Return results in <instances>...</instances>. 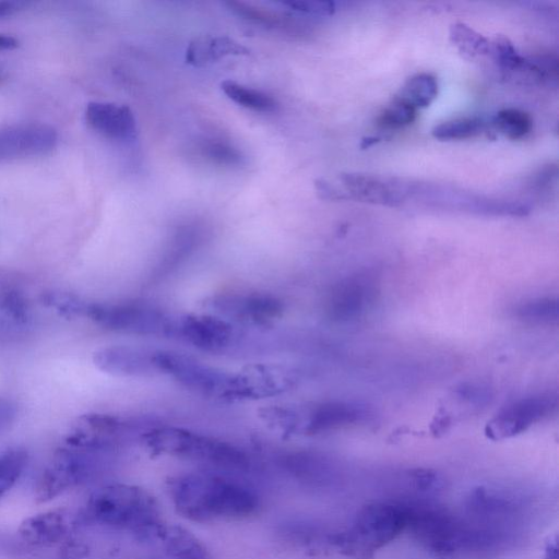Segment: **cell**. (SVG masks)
<instances>
[{"label":"cell","mask_w":559,"mask_h":559,"mask_svg":"<svg viewBox=\"0 0 559 559\" xmlns=\"http://www.w3.org/2000/svg\"><path fill=\"white\" fill-rule=\"evenodd\" d=\"M374 280L367 274H355L337 282L329 294L326 312L331 320L347 322L358 318L372 302Z\"/></svg>","instance_id":"4fadbf2b"},{"label":"cell","mask_w":559,"mask_h":559,"mask_svg":"<svg viewBox=\"0 0 559 559\" xmlns=\"http://www.w3.org/2000/svg\"><path fill=\"white\" fill-rule=\"evenodd\" d=\"M15 416L14 405L8 401L0 399V431L8 427Z\"/></svg>","instance_id":"e575fe53"},{"label":"cell","mask_w":559,"mask_h":559,"mask_svg":"<svg viewBox=\"0 0 559 559\" xmlns=\"http://www.w3.org/2000/svg\"><path fill=\"white\" fill-rule=\"evenodd\" d=\"M28 302L19 289L7 287L0 290V317L15 324H26L29 320Z\"/></svg>","instance_id":"484cf974"},{"label":"cell","mask_w":559,"mask_h":559,"mask_svg":"<svg viewBox=\"0 0 559 559\" xmlns=\"http://www.w3.org/2000/svg\"><path fill=\"white\" fill-rule=\"evenodd\" d=\"M179 511L193 520L240 518L254 512L255 495L242 485L213 475H188L174 488Z\"/></svg>","instance_id":"6da1fadb"},{"label":"cell","mask_w":559,"mask_h":559,"mask_svg":"<svg viewBox=\"0 0 559 559\" xmlns=\"http://www.w3.org/2000/svg\"><path fill=\"white\" fill-rule=\"evenodd\" d=\"M85 120L100 135L119 142H129L136 136V121L127 105L108 102H92L86 106Z\"/></svg>","instance_id":"2e32d148"},{"label":"cell","mask_w":559,"mask_h":559,"mask_svg":"<svg viewBox=\"0 0 559 559\" xmlns=\"http://www.w3.org/2000/svg\"><path fill=\"white\" fill-rule=\"evenodd\" d=\"M407 525V504L374 501L361 507L350 525L333 536V543L347 557L371 559L395 539Z\"/></svg>","instance_id":"7a4b0ae2"},{"label":"cell","mask_w":559,"mask_h":559,"mask_svg":"<svg viewBox=\"0 0 559 559\" xmlns=\"http://www.w3.org/2000/svg\"><path fill=\"white\" fill-rule=\"evenodd\" d=\"M493 124L507 138L519 140L530 133L533 121L531 116L523 110L506 108L496 115Z\"/></svg>","instance_id":"cb8c5ba5"},{"label":"cell","mask_w":559,"mask_h":559,"mask_svg":"<svg viewBox=\"0 0 559 559\" xmlns=\"http://www.w3.org/2000/svg\"><path fill=\"white\" fill-rule=\"evenodd\" d=\"M94 449L67 443L43 471L36 485L38 501H49L83 481L93 465Z\"/></svg>","instance_id":"9c48e42d"},{"label":"cell","mask_w":559,"mask_h":559,"mask_svg":"<svg viewBox=\"0 0 559 559\" xmlns=\"http://www.w3.org/2000/svg\"><path fill=\"white\" fill-rule=\"evenodd\" d=\"M221 88L229 99L248 109L272 112L278 107L277 102L272 96L231 80L222 82Z\"/></svg>","instance_id":"ffe728a7"},{"label":"cell","mask_w":559,"mask_h":559,"mask_svg":"<svg viewBox=\"0 0 559 559\" xmlns=\"http://www.w3.org/2000/svg\"><path fill=\"white\" fill-rule=\"evenodd\" d=\"M230 321L217 314L188 313L173 317L169 337L181 340L199 349L216 352L235 338Z\"/></svg>","instance_id":"7c38bea8"},{"label":"cell","mask_w":559,"mask_h":559,"mask_svg":"<svg viewBox=\"0 0 559 559\" xmlns=\"http://www.w3.org/2000/svg\"><path fill=\"white\" fill-rule=\"evenodd\" d=\"M341 180L348 192L360 201L394 205L399 197L388 185L376 177L361 174H342Z\"/></svg>","instance_id":"d6986e66"},{"label":"cell","mask_w":559,"mask_h":559,"mask_svg":"<svg viewBox=\"0 0 559 559\" xmlns=\"http://www.w3.org/2000/svg\"><path fill=\"white\" fill-rule=\"evenodd\" d=\"M316 191L321 199L324 200H343L348 199L345 192L340 191L335 186L324 179L314 181Z\"/></svg>","instance_id":"836d02e7"},{"label":"cell","mask_w":559,"mask_h":559,"mask_svg":"<svg viewBox=\"0 0 559 559\" xmlns=\"http://www.w3.org/2000/svg\"><path fill=\"white\" fill-rule=\"evenodd\" d=\"M438 94V82L428 73H418L411 76L400 91L397 97L414 108L427 107Z\"/></svg>","instance_id":"7402d4cb"},{"label":"cell","mask_w":559,"mask_h":559,"mask_svg":"<svg viewBox=\"0 0 559 559\" xmlns=\"http://www.w3.org/2000/svg\"><path fill=\"white\" fill-rule=\"evenodd\" d=\"M556 408L557 397L551 394L523 397L506 406L492 417L485 427V433L491 440L518 436L550 416Z\"/></svg>","instance_id":"8fae6325"},{"label":"cell","mask_w":559,"mask_h":559,"mask_svg":"<svg viewBox=\"0 0 559 559\" xmlns=\"http://www.w3.org/2000/svg\"><path fill=\"white\" fill-rule=\"evenodd\" d=\"M169 549L181 559H206V554L195 538L178 530L169 535Z\"/></svg>","instance_id":"f546056e"},{"label":"cell","mask_w":559,"mask_h":559,"mask_svg":"<svg viewBox=\"0 0 559 559\" xmlns=\"http://www.w3.org/2000/svg\"><path fill=\"white\" fill-rule=\"evenodd\" d=\"M450 39L465 58H475L489 53L490 43L463 23H456L451 26Z\"/></svg>","instance_id":"603a6c76"},{"label":"cell","mask_w":559,"mask_h":559,"mask_svg":"<svg viewBox=\"0 0 559 559\" xmlns=\"http://www.w3.org/2000/svg\"><path fill=\"white\" fill-rule=\"evenodd\" d=\"M27 5L25 1H0V17L15 14Z\"/></svg>","instance_id":"d590c367"},{"label":"cell","mask_w":559,"mask_h":559,"mask_svg":"<svg viewBox=\"0 0 559 559\" xmlns=\"http://www.w3.org/2000/svg\"><path fill=\"white\" fill-rule=\"evenodd\" d=\"M17 46V40L8 34L0 33V51L11 50Z\"/></svg>","instance_id":"8d00e7d4"},{"label":"cell","mask_w":559,"mask_h":559,"mask_svg":"<svg viewBox=\"0 0 559 559\" xmlns=\"http://www.w3.org/2000/svg\"><path fill=\"white\" fill-rule=\"evenodd\" d=\"M483 122L476 118H455L437 124L432 135L439 140H463L478 135Z\"/></svg>","instance_id":"4316f807"},{"label":"cell","mask_w":559,"mask_h":559,"mask_svg":"<svg viewBox=\"0 0 559 559\" xmlns=\"http://www.w3.org/2000/svg\"><path fill=\"white\" fill-rule=\"evenodd\" d=\"M283 7L288 8L293 12L306 15H331L334 10V2L331 1H314V0H295L281 2Z\"/></svg>","instance_id":"4dcf8cb0"},{"label":"cell","mask_w":559,"mask_h":559,"mask_svg":"<svg viewBox=\"0 0 559 559\" xmlns=\"http://www.w3.org/2000/svg\"><path fill=\"white\" fill-rule=\"evenodd\" d=\"M95 366L117 377H147L157 374L154 348L112 345L99 348L93 355Z\"/></svg>","instance_id":"9a60e30c"},{"label":"cell","mask_w":559,"mask_h":559,"mask_svg":"<svg viewBox=\"0 0 559 559\" xmlns=\"http://www.w3.org/2000/svg\"><path fill=\"white\" fill-rule=\"evenodd\" d=\"M203 148L205 156L218 164L239 165L243 162V157L236 148L224 143L211 142Z\"/></svg>","instance_id":"1f68e13d"},{"label":"cell","mask_w":559,"mask_h":559,"mask_svg":"<svg viewBox=\"0 0 559 559\" xmlns=\"http://www.w3.org/2000/svg\"><path fill=\"white\" fill-rule=\"evenodd\" d=\"M464 506L468 519L520 528L527 501L523 496L507 489L478 486L468 492Z\"/></svg>","instance_id":"30bf717a"},{"label":"cell","mask_w":559,"mask_h":559,"mask_svg":"<svg viewBox=\"0 0 559 559\" xmlns=\"http://www.w3.org/2000/svg\"><path fill=\"white\" fill-rule=\"evenodd\" d=\"M298 382L295 369L281 364H251L229 372L222 401H255L277 396Z\"/></svg>","instance_id":"8992f818"},{"label":"cell","mask_w":559,"mask_h":559,"mask_svg":"<svg viewBox=\"0 0 559 559\" xmlns=\"http://www.w3.org/2000/svg\"><path fill=\"white\" fill-rule=\"evenodd\" d=\"M416 117V108L395 96L378 117L379 127L396 130L411 124Z\"/></svg>","instance_id":"83f0119b"},{"label":"cell","mask_w":559,"mask_h":559,"mask_svg":"<svg viewBox=\"0 0 559 559\" xmlns=\"http://www.w3.org/2000/svg\"><path fill=\"white\" fill-rule=\"evenodd\" d=\"M73 522L62 510H51L26 519L20 526L22 539L35 546H51L61 542Z\"/></svg>","instance_id":"e0dca14e"},{"label":"cell","mask_w":559,"mask_h":559,"mask_svg":"<svg viewBox=\"0 0 559 559\" xmlns=\"http://www.w3.org/2000/svg\"><path fill=\"white\" fill-rule=\"evenodd\" d=\"M413 488L421 492H436L442 487V479L435 471L417 468L408 472Z\"/></svg>","instance_id":"d6a6232c"},{"label":"cell","mask_w":559,"mask_h":559,"mask_svg":"<svg viewBox=\"0 0 559 559\" xmlns=\"http://www.w3.org/2000/svg\"><path fill=\"white\" fill-rule=\"evenodd\" d=\"M515 316L532 323H557L558 301L549 297L532 299L521 304L515 310Z\"/></svg>","instance_id":"d4e9b609"},{"label":"cell","mask_w":559,"mask_h":559,"mask_svg":"<svg viewBox=\"0 0 559 559\" xmlns=\"http://www.w3.org/2000/svg\"><path fill=\"white\" fill-rule=\"evenodd\" d=\"M56 130L43 123H20L0 130V163L50 152L57 144Z\"/></svg>","instance_id":"5bb4252c"},{"label":"cell","mask_w":559,"mask_h":559,"mask_svg":"<svg viewBox=\"0 0 559 559\" xmlns=\"http://www.w3.org/2000/svg\"><path fill=\"white\" fill-rule=\"evenodd\" d=\"M204 306L215 314L235 322L266 325L284 313L277 296L260 292H224L205 299Z\"/></svg>","instance_id":"ba28073f"},{"label":"cell","mask_w":559,"mask_h":559,"mask_svg":"<svg viewBox=\"0 0 559 559\" xmlns=\"http://www.w3.org/2000/svg\"><path fill=\"white\" fill-rule=\"evenodd\" d=\"M84 316L104 329L138 335L168 336L173 317L140 301L86 304Z\"/></svg>","instance_id":"5b68a950"},{"label":"cell","mask_w":559,"mask_h":559,"mask_svg":"<svg viewBox=\"0 0 559 559\" xmlns=\"http://www.w3.org/2000/svg\"><path fill=\"white\" fill-rule=\"evenodd\" d=\"M1 76H2V72H1V70H0V79H1Z\"/></svg>","instance_id":"f35d334b"},{"label":"cell","mask_w":559,"mask_h":559,"mask_svg":"<svg viewBox=\"0 0 559 559\" xmlns=\"http://www.w3.org/2000/svg\"><path fill=\"white\" fill-rule=\"evenodd\" d=\"M156 515L153 499L145 491L126 485H111L97 490L90 498L84 512L91 522L124 528L153 524Z\"/></svg>","instance_id":"3957f363"},{"label":"cell","mask_w":559,"mask_h":559,"mask_svg":"<svg viewBox=\"0 0 559 559\" xmlns=\"http://www.w3.org/2000/svg\"><path fill=\"white\" fill-rule=\"evenodd\" d=\"M250 50L228 36L200 35L186 49L185 60L197 68L205 67L227 56H249Z\"/></svg>","instance_id":"ac0fdd59"},{"label":"cell","mask_w":559,"mask_h":559,"mask_svg":"<svg viewBox=\"0 0 559 559\" xmlns=\"http://www.w3.org/2000/svg\"><path fill=\"white\" fill-rule=\"evenodd\" d=\"M154 364L157 374H165L195 393L222 400L229 372L170 349H154Z\"/></svg>","instance_id":"52a82bcc"},{"label":"cell","mask_w":559,"mask_h":559,"mask_svg":"<svg viewBox=\"0 0 559 559\" xmlns=\"http://www.w3.org/2000/svg\"><path fill=\"white\" fill-rule=\"evenodd\" d=\"M545 559H558V547H557L556 540H551L547 545L546 551H545Z\"/></svg>","instance_id":"74e56055"},{"label":"cell","mask_w":559,"mask_h":559,"mask_svg":"<svg viewBox=\"0 0 559 559\" xmlns=\"http://www.w3.org/2000/svg\"><path fill=\"white\" fill-rule=\"evenodd\" d=\"M143 437L145 443L156 452L226 467H242L247 464L245 453L233 444L183 428L156 427Z\"/></svg>","instance_id":"277c9868"},{"label":"cell","mask_w":559,"mask_h":559,"mask_svg":"<svg viewBox=\"0 0 559 559\" xmlns=\"http://www.w3.org/2000/svg\"><path fill=\"white\" fill-rule=\"evenodd\" d=\"M489 53L504 70H523L526 60L519 55L513 44L504 36H497L490 43Z\"/></svg>","instance_id":"f1b7e54d"},{"label":"cell","mask_w":559,"mask_h":559,"mask_svg":"<svg viewBox=\"0 0 559 559\" xmlns=\"http://www.w3.org/2000/svg\"><path fill=\"white\" fill-rule=\"evenodd\" d=\"M28 463L23 448H9L0 452V501L16 485Z\"/></svg>","instance_id":"44dd1931"}]
</instances>
